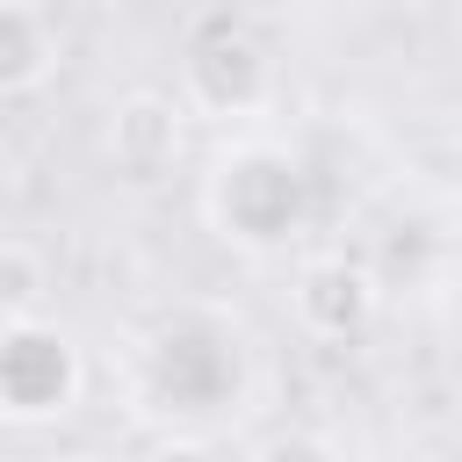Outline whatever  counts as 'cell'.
Listing matches in <instances>:
<instances>
[{"mask_svg":"<svg viewBox=\"0 0 462 462\" xmlns=\"http://www.w3.org/2000/svg\"><path fill=\"white\" fill-rule=\"evenodd\" d=\"M202 217L238 253H260V260L289 253V245H303V231L318 217L310 166L274 137H231V144H217V159L202 173Z\"/></svg>","mask_w":462,"mask_h":462,"instance_id":"obj_1","label":"cell"},{"mask_svg":"<svg viewBox=\"0 0 462 462\" xmlns=\"http://www.w3.org/2000/svg\"><path fill=\"white\" fill-rule=\"evenodd\" d=\"M245 383H253V354L224 310L188 303L137 339V404L144 411H166V419L224 411V404H245Z\"/></svg>","mask_w":462,"mask_h":462,"instance_id":"obj_2","label":"cell"},{"mask_svg":"<svg viewBox=\"0 0 462 462\" xmlns=\"http://www.w3.org/2000/svg\"><path fill=\"white\" fill-rule=\"evenodd\" d=\"M267 101H274L267 36L231 7L202 14L188 29V43H180V108L188 116H217V123H253Z\"/></svg>","mask_w":462,"mask_h":462,"instance_id":"obj_3","label":"cell"},{"mask_svg":"<svg viewBox=\"0 0 462 462\" xmlns=\"http://www.w3.org/2000/svg\"><path fill=\"white\" fill-rule=\"evenodd\" d=\"M87 397V354L65 325L36 318H7L0 325V426H51L65 411H79Z\"/></svg>","mask_w":462,"mask_h":462,"instance_id":"obj_4","label":"cell"},{"mask_svg":"<svg viewBox=\"0 0 462 462\" xmlns=\"http://www.w3.org/2000/svg\"><path fill=\"white\" fill-rule=\"evenodd\" d=\"M383 310V282L368 260H346V253H310L296 260V282H289V318L303 339H325V346H346L375 325Z\"/></svg>","mask_w":462,"mask_h":462,"instance_id":"obj_5","label":"cell"},{"mask_svg":"<svg viewBox=\"0 0 462 462\" xmlns=\"http://www.w3.org/2000/svg\"><path fill=\"white\" fill-rule=\"evenodd\" d=\"M180 144H188V108H180V94L137 87V94H123V101L108 108L101 152H108V166H116L123 180H137V188L166 180V173L180 166Z\"/></svg>","mask_w":462,"mask_h":462,"instance_id":"obj_6","label":"cell"},{"mask_svg":"<svg viewBox=\"0 0 462 462\" xmlns=\"http://www.w3.org/2000/svg\"><path fill=\"white\" fill-rule=\"evenodd\" d=\"M58 79V29L36 0H0V101Z\"/></svg>","mask_w":462,"mask_h":462,"instance_id":"obj_7","label":"cell"},{"mask_svg":"<svg viewBox=\"0 0 462 462\" xmlns=\"http://www.w3.org/2000/svg\"><path fill=\"white\" fill-rule=\"evenodd\" d=\"M43 303H51V260L29 238H0V325L36 318Z\"/></svg>","mask_w":462,"mask_h":462,"instance_id":"obj_8","label":"cell"}]
</instances>
